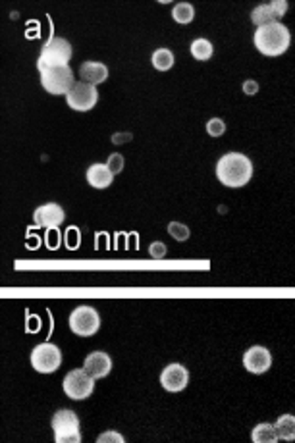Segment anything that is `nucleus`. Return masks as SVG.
I'll return each instance as SVG.
<instances>
[{"instance_id":"9b49d317","label":"nucleus","mask_w":295,"mask_h":443,"mask_svg":"<svg viewBox=\"0 0 295 443\" xmlns=\"http://www.w3.org/2000/svg\"><path fill=\"white\" fill-rule=\"evenodd\" d=\"M64 218H66V212L58 203H47L37 206L35 212H33V222L39 228H45V230H58V225L64 224Z\"/></svg>"},{"instance_id":"4be33fe9","label":"nucleus","mask_w":295,"mask_h":443,"mask_svg":"<svg viewBox=\"0 0 295 443\" xmlns=\"http://www.w3.org/2000/svg\"><path fill=\"white\" fill-rule=\"evenodd\" d=\"M168 233H170V237H172V240L180 241V243H182V241L190 240V235H191L190 228H187L185 224H182V222H170Z\"/></svg>"},{"instance_id":"5701e85b","label":"nucleus","mask_w":295,"mask_h":443,"mask_svg":"<svg viewBox=\"0 0 295 443\" xmlns=\"http://www.w3.org/2000/svg\"><path fill=\"white\" fill-rule=\"evenodd\" d=\"M207 134L211 137H222L226 134V122L222 118H211L207 122Z\"/></svg>"},{"instance_id":"0eeeda50","label":"nucleus","mask_w":295,"mask_h":443,"mask_svg":"<svg viewBox=\"0 0 295 443\" xmlns=\"http://www.w3.org/2000/svg\"><path fill=\"white\" fill-rule=\"evenodd\" d=\"M62 365V351L54 343H39L31 351V366L39 374H52L57 372Z\"/></svg>"},{"instance_id":"f257e3e1","label":"nucleus","mask_w":295,"mask_h":443,"mask_svg":"<svg viewBox=\"0 0 295 443\" xmlns=\"http://www.w3.org/2000/svg\"><path fill=\"white\" fill-rule=\"evenodd\" d=\"M218 182L230 189L245 187L253 177V162L243 153H226L216 162Z\"/></svg>"},{"instance_id":"f8f14e48","label":"nucleus","mask_w":295,"mask_h":443,"mask_svg":"<svg viewBox=\"0 0 295 443\" xmlns=\"http://www.w3.org/2000/svg\"><path fill=\"white\" fill-rule=\"evenodd\" d=\"M83 368L93 380H100V378H106L112 370V359L105 351H93L91 355H87Z\"/></svg>"},{"instance_id":"6e6552de","label":"nucleus","mask_w":295,"mask_h":443,"mask_svg":"<svg viewBox=\"0 0 295 443\" xmlns=\"http://www.w3.org/2000/svg\"><path fill=\"white\" fill-rule=\"evenodd\" d=\"M98 102L97 87L87 85L83 81H76L71 91L66 95V105L76 112H89Z\"/></svg>"},{"instance_id":"c756f323","label":"nucleus","mask_w":295,"mask_h":443,"mask_svg":"<svg viewBox=\"0 0 295 443\" xmlns=\"http://www.w3.org/2000/svg\"><path fill=\"white\" fill-rule=\"evenodd\" d=\"M241 89H243V93H245V95L253 97V95H257V93H259V83H257L255 79H247V81H243V85H241Z\"/></svg>"},{"instance_id":"39448f33","label":"nucleus","mask_w":295,"mask_h":443,"mask_svg":"<svg viewBox=\"0 0 295 443\" xmlns=\"http://www.w3.org/2000/svg\"><path fill=\"white\" fill-rule=\"evenodd\" d=\"M95 382L97 380H93L91 376L85 372V368H76L66 374V378L62 380V389L74 401H83L95 391Z\"/></svg>"},{"instance_id":"aec40b11","label":"nucleus","mask_w":295,"mask_h":443,"mask_svg":"<svg viewBox=\"0 0 295 443\" xmlns=\"http://www.w3.org/2000/svg\"><path fill=\"white\" fill-rule=\"evenodd\" d=\"M251 21H253L257 28H262V25H268V23H274L276 16L272 12V8L268 2H262L259 6L253 8V12H251Z\"/></svg>"},{"instance_id":"9d476101","label":"nucleus","mask_w":295,"mask_h":443,"mask_svg":"<svg viewBox=\"0 0 295 443\" xmlns=\"http://www.w3.org/2000/svg\"><path fill=\"white\" fill-rule=\"evenodd\" d=\"M272 366V355L267 347L262 345H253L243 353V368L251 374H265Z\"/></svg>"},{"instance_id":"ddd939ff","label":"nucleus","mask_w":295,"mask_h":443,"mask_svg":"<svg viewBox=\"0 0 295 443\" xmlns=\"http://www.w3.org/2000/svg\"><path fill=\"white\" fill-rule=\"evenodd\" d=\"M79 79L93 87L105 83L108 79V66L103 62H95V60L83 62L79 66Z\"/></svg>"},{"instance_id":"b1692460","label":"nucleus","mask_w":295,"mask_h":443,"mask_svg":"<svg viewBox=\"0 0 295 443\" xmlns=\"http://www.w3.org/2000/svg\"><path fill=\"white\" fill-rule=\"evenodd\" d=\"M97 443H126V437L116 430H106L97 437Z\"/></svg>"},{"instance_id":"412c9836","label":"nucleus","mask_w":295,"mask_h":443,"mask_svg":"<svg viewBox=\"0 0 295 443\" xmlns=\"http://www.w3.org/2000/svg\"><path fill=\"white\" fill-rule=\"evenodd\" d=\"M172 18L180 25H187L195 20V8L190 2H178L176 6L172 8Z\"/></svg>"},{"instance_id":"20e7f679","label":"nucleus","mask_w":295,"mask_h":443,"mask_svg":"<svg viewBox=\"0 0 295 443\" xmlns=\"http://www.w3.org/2000/svg\"><path fill=\"white\" fill-rule=\"evenodd\" d=\"M41 76V85L49 95H68L71 87L76 85V73L70 66H54V68H45L39 71Z\"/></svg>"},{"instance_id":"7c9ffc66","label":"nucleus","mask_w":295,"mask_h":443,"mask_svg":"<svg viewBox=\"0 0 295 443\" xmlns=\"http://www.w3.org/2000/svg\"><path fill=\"white\" fill-rule=\"evenodd\" d=\"M132 141V134H124V131H118V134L112 135V143L114 145H124V143Z\"/></svg>"},{"instance_id":"a878e982","label":"nucleus","mask_w":295,"mask_h":443,"mask_svg":"<svg viewBox=\"0 0 295 443\" xmlns=\"http://www.w3.org/2000/svg\"><path fill=\"white\" fill-rule=\"evenodd\" d=\"M124 164H126V160H124V156L120 155V153H112V155L108 156V160H106V166L110 168V172H112L114 176L124 170Z\"/></svg>"},{"instance_id":"dca6fc26","label":"nucleus","mask_w":295,"mask_h":443,"mask_svg":"<svg viewBox=\"0 0 295 443\" xmlns=\"http://www.w3.org/2000/svg\"><path fill=\"white\" fill-rule=\"evenodd\" d=\"M251 439L253 443H278L280 437L276 434L274 424L270 423H259L251 432Z\"/></svg>"},{"instance_id":"f03ea898","label":"nucleus","mask_w":295,"mask_h":443,"mask_svg":"<svg viewBox=\"0 0 295 443\" xmlns=\"http://www.w3.org/2000/svg\"><path fill=\"white\" fill-rule=\"evenodd\" d=\"M253 42L255 49L259 50L262 57L278 58L289 49L291 33L282 21H274V23L255 29Z\"/></svg>"},{"instance_id":"6ab92c4d","label":"nucleus","mask_w":295,"mask_h":443,"mask_svg":"<svg viewBox=\"0 0 295 443\" xmlns=\"http://www.w3.org/2000/svg\"><path fill=\"white\" fill-rule=\"evenodd\" d=\"M176 62L174 58V52L170 49H156L153 54H151V64L156 71H168L172 70V66Z\"/></svg>"},{"instance_id":"a211bd4d","label":"nucleus","mask_w":295,"mask_h":443,"mask_svg":"<svg viewBox=\"0 0 295 443\" xmlns=\"http://www.w3.org/2000/svg\"><path fill=\"white\" fill-rule=\"evenodd\" d=\"M190 52L197 62H207V60H211L212 54H214V47H212V42L209 41V39L199 37V39H195V41L191 42Z\"/></svg>"},{"instance_id":"cd10ccee","label":"nucleus","mask_w":295,"mask_h":443,"mask_svg":"<svg viewBox=\"0 0 295 443\" xmlns=\"http://www.w3.org/2000/svg\"><path fill=\"white\" fill-rule=\"evenodd\" d=\"M268 4L272 8V12H274L276 20L278 21L288 14V2H286V0H272V2H268Z\"/></svg>"},{"instance_id":"393cba45","label":"nucleus","mask_w":295,"mask_h":443,"mask_svg":"<svg viewBox=\"0 0 295 443\" xmlns=\"http://www.w3.org/2000/svg\"><path fill=\"white\" fill-rule=\"evenodd\" d=\"M54 442L57 443H81V432H58L54 434Z\"/></svg>"},{"instance_id":"c85d7f7f","label":"nucleus","mask_w":295,"mask_h":443,"mask_svg":"<svg viewBox=\"0 0 295 443\" xmlns=\"http://www.w3.org/2000/svg\"><path fill=\"white\" fill-rule=\"evenodd\" d=\"M66 241H68V247L70 249H76L79 245V241H81V235L76 228H70L68 232H66Z\"/></svg>"},{"instance_id":"bb28decb","label":"nucleus","mask_w":295,"mask_h":443,"mask_svg":"<svg viewBox=\"0 0 295 443\" xmlns=\"http://www.w3.org/2000/svg\"><path fill=\"white\" fill-rule=\"evenodd\" d=\"M166 253H168V249H166V245H164L162 241H153L151 247H149V254H151V259H156V261L164 259Z\"/></svg>"},{"instance_id":"4468645a","label":"nucleus","mask_w":295,"mask_h":443,"mask_svg":"<svg viewBox=\"0 0 295 443\" xmlns=\"http://www.w3.org/2000/svg\"><path fill=\"white\" fill-rule=\"evenodd\" d=\"M85 177H87V183H89L91 187H95V189H106V187H110L114 182V174L110 172V168L106 166V162L105 164H103V162H95V164H91V166L87 168Z\"/></svg>"},{"instance_id":"423d86ee","label":"nucleus","mask_w":295,"mask_h":443,"mask_svg":"<svg viewBox=\"0 0 295 443\" xmlns=\"http://www.w3.org/2000/svg\"><path fill=\"white\" fill-rule=\"evenodd\" d=\"M68 322H70V330L79 338H91L100 328V317L89 305H81L78 309L71 310Z\"/></svg>"},{"instance_id":"1a4fd4ad","label":"nucleus","mask_w":295,"mask_h":443,"mask_svg":"<svg viewBox=\"0 0 295 443\" xmlns=\"http://www.w3.org/2000/svg\"><path fill=\"white\" fill-rule=\"evenodd\" d=\"M190 384V372L180 362H172L161 372V386L170 394H180Z\"/></svg>"},{"instance_id":"7ed1b4c3","label":"nucleus","mask_w":295,"mask_h":443,"mask_svg":"<svg viewBox=\"0 0 295 443\" xmlns=\"http://www.w3.org/2000/svg\"><path fill=\"white\" fill-rule=\"evenodd\" d=\"M74 49L64 37H50L49 41L42 45L39 58H37V70L54 68V66H70Z\"/></svg>"},{"instance_id":"2eb2a0df","label":"nucleus","mask_w":295,"mask_h":443,"mask_svg":"<svg viewBox=\"0 0 295 443\" xmlns=\"http://www.w3.org/2000/svg\"><path fill=\"white\" fill-rule=\"evenodd\" d=\"M50 426L54 430V434H58V432H76V430H79V416L70 408H60L52 416Z\"/></svg>"},{"instance_id":"f3484780","label":"nucleus","mask_w":295,"mask_h":443,"mask_svg":"<svg viewBox=\"0 0 295 443\" xmlns=\"http://www.w3.org/2000/svg\"><path fill=\"white\" fill-rule=\"evenodd\" d=\"M276 434L284 442H295V415H282L274 423Z\"/></svg>"}]
</instances>
